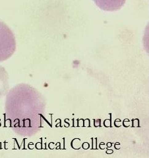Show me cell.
<instances>
[{
    "label": "cell",
    "mask_w": 149,
    "mask_h": 158,
    "mask_svg": "<svg viewBox=\"0 0 149 158\" xmlns=\"http://www.w3.org/2000/svg\"><path fill=\"white\" fill-rule=\"evenodd\" d=\"M16 49V40L12 31L0 21V62L10 58Z\"/></svg>",
    "instance_id": "1"
},
{
    "label": "cell",
    "mask_w": 149,
    "mask_h": 158,
    "mask_svg": "<svg viewBox=\"0 0 149 158\" xmlns=\"http://www.w3.org/2000/svg\"><path fill=\"white\" fill-rule=\"evenodd\" d=\"M96 6L106 11H115L122 8L126 0H93Z\"/></svg>",
    "instance_id": "2"
},
{
    "label": "cell",
    "mask_w": 149,
    "mask_h": 158,
    "mask_svg": "<svg viewBox=\"0 0 149 158\" xmlns=\"http://www.w3.org/2000/svg\"><path fill=\"white\" fill-rule=\"evenodd\" d=\"M71 146L75 150L80 149L81 148V140L79 138H75L71 142Z\"/></svg>",
    "instance_id": "3"
},
{
    "label": "cell",
    "mask_w": 149,
    "mask_h": 158,
    "mask_svg": "<svg viewBox=\"0 0 149 158\" xmlns=\"http://www.w3.org/2000/svg\"><path fill=\"white\" fill-rule=\"evenodd\" d=\"M104 124L106 127H111V119H106L104 120Z\"/></svg>",
    "instance_id": "4"
},
{
    "label": "cell",
    "mask_w": 149,
    "mask_h": 158,
    "mask_svg": "<svg viewBox=\"0 0 149 158\" xmlns=\"http://www.w3.org/2000/svg\"><path fill=\"white\" fill-rule=\"evenodd\" d=\"M133 127H139V121L138 119L133 120Z\"/></svg>",
    "instance_id": "5"
},
{
    "label": "cell",
    "mask_w": 149,
    "mask_h": 158,
    "mask_svg": "<svg viewBox=\"0 0 149 158\" xmlns=\"http://www.w3.org/2000/svg\"><path fill=\"white\" fill-rule=\"evenodd\" d=\"M123 126H124L125 127H129L130 126V125H131V123H130V121H129V120L127 118L125 119V120H123Z\"/></svg>",
    "instance_id": "6"
},
{
    "label": "cell",
    "mask_w": 149,
    "mask_h": 158,
    "mask_svg": "<svg viewBox=\"0 0 149 158\" xmlns=\"http://www.w3.org/2000/svg\"><path fill=\"white\" fill-rule=\"evenodd\" d=\"M83 127H90V120L89 119H85L84 120V124H83Z\"/></svg>",
    "instance_id": "7"
},
{
    "label": "cell",
    "mask_w": 149,
    "mask_h": 158,
    "mask_svg": "<svg viewBox=\"0 0 149 158\" xmlns=\"http://www.w3.org/2000/svg\"><path fill=\"white\" fill-rule=\"evenodd\" d=\"M122 123V122H121L120 119H119V118L116 119V120H115V122H114L115 126V127H121V125H122V123Z\"/></svg>",
    "instance_id": "8"
},
{
    "label": "cell",
    "mask_w": 149,
    "mask_h": 158,
    "mask_svg": "<svg viewBox=\"0 0 149 158\" xmlns=\"http://www.w3.org/2000/svg\"><path fill=\"white\" fill-rule=\"evenodd\" d=\"M96 138H92V149H96Z\"/></svg>",
    "instance_id": "9"
},
{
    "label": "cell",
    "mask_w": 149,
    "mask_h": 158,
    "mask_svg": "<svg viewBox=\"0 0 149 158\" xmlns=\"http://www.w3.org/2000/svg\"><path fill=\"white\" fill-rule=\"evenodd\" d=\"M100 122H101L100 119H98V120H95V123H94V124H95V127H100Z\"/></svg>",
    "instance_id": "10"
},
{
    "label": "cell",
    "mask_w": 149,
    "mask_h": 158,
    "mask_svg": "<svg viewBox=\"0 0 149 158\" xmlns=\"http://www.w3.org/2000/svg\"><path fill=\"white\" fill-rule=\"evenodd\" d=\"M83 149H85V150H87V149H88V148H89V147H90V145H89V143H87V142H85V143H83Z\"/></svg>",
    "instance_id": "11"
},
{
    "label": "cell",
    "mask_w": 149,
    "mask_h": 158,
    "mask_svg": "<svg viewBox=\"0 0 149 158\" xmlns=\"http://www.w3.org/2000/svg\"><path fill=\"white\" fill-rule=\"evenodd\" d=\"M83 124H84V120H83V119L78 120V124H77V127H83Z\"/></svg>",
    "instance_id": "12"
},
{
    "label": "cell",
    "mask_w": 149,
    "mask_h": 158,
    "mask_svg": "<svg viewBox=\"0 0 149 158\" xmlns=\"http://www.w3.org/2000/svg\"><path fill=\"white\" fill-rule=\"evenodd\" d=\"M115 149H117V150H119V149H120V148H121V145H120V143H115Z\"/></svg>",
    "instance_id": "13"
},
{
    "label": "cell",
    "mask_w": 149,
    "mask_h": 158,
    "mask_svg": "<svg viewBox=\"0 0 149 158\" xmlns=\"http://www.w3.org/2000/svg\"><path fill=\"white\" fill-rule=\"evenodd\" d=\"M36 147L38 148V149H42V143H36Z\"/></svg>",
    "instance_id": "14"
},
{
    "label": "cell",
    "mask_w": 149,
    "mask_h": 158,
    "mask_svg": "<svg viewBox=\"0 0 149 158\" xmlns=\"http://www.w3.org/2000/svg\"><path fill=\"white\" fill-rule=\"evenodd\" d=\"M105 147H106V146H105V144H104V143H101L100 144V149H102V150L104 149Z\"/></svg>",
    "instance_id": "15"
},
{
    "label": "cell",
    "mask_w": 149,
    "mask_h": 158,
    "mask_svg": "<svg viewBox=\"0 0 149 158\" xmlns=\"http://www.w3.org/2000/svg\"><path fill=\"white\" fill-rule=\"evenodd\" d=\"M55 147V144L54 143H50L49 144V148L50 149H53V148Z\"/></svg>",
    "instance_id": "16"
},
{
    "label": "cell",
    "mask_w": 149,
    "mask_h": 158,
    "mask_svg": "<svg viewBox=\"0 0 149 158\" xmlns=\"http://www.w3.org/2000/svg\"><path fill=\"white\" fill-rule=\"evenodd\" d=\"M113 152H114V151L112 150H108L106 151V154H113Z\"/></svg>",
    "instance_id": "17"
},
{
    "label": "cell",
    "mask_w": 149,
    "mask_h": 158,
    "mask_svg": "<svg viewBox=\"0 0 149 158\" xmlns=\"http://www.w3.org/2000/svg\"><path fill=\"white\" fill-rule=\"evenodd\" d=\"M111 146H112V143H111V142H108V143H107V147L108 148H110V147H111Z\"/></svg>",
    "instance_id": "18"
}]
</instances>
